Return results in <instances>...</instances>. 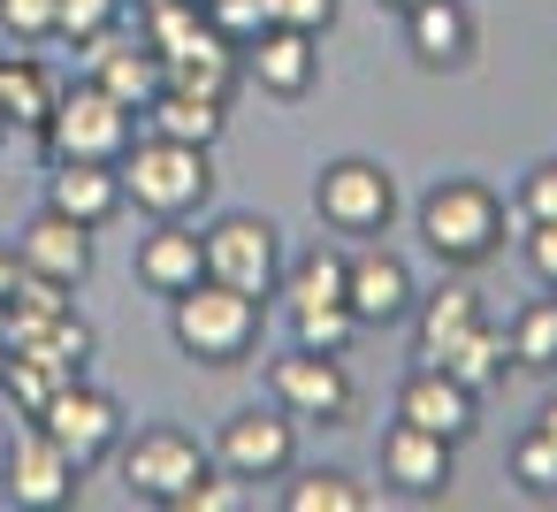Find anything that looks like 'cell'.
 <instances>
[{
	"label": "cell",
	"instance_id": "41",
	"mask_svg": "<svg viewBox=\"0 0 557 512\" xmlns=\"http://www.w3.org/2000/svg\"><path fill=\"white\" fill-rule=\"evenodd\" d=\"M0 375H9V344H0Z\"/></svg>",
	"mask_w": 557,
	"mask_h": 512
},
{
	"label": "cell",
	"instance_id": "3",
	"mask_svg": "<svg viewBox=\"0 0 557 512\" xmlns=\"http://www.w3.org/2000/svg\"><path fill=\"white\" fill-rule=\"evenodd\" d=\"M260 329H268V298H245L214 276H199L184 298H169V337L199 367H245L260 352Z\"/></svg>",
	"mask_w": 557,
	"mask_h": 512
},
{
	"label": "cell",
	"instance_id": "20",
	"mask_svg": "<svg viewBox=\"0 0 557 512\" xmlns=\"http://www.w3.org/2000/svg\"><path fill=\"white\" fill-rule=\"evenodd\" d=\"M85 77H92L100 93H115L123 108H138V115H146V100L161 93V54H153L146 39L108 32V39H92V47H85Z\"/></svg>",
	"mask_w": 557,
	"mask_h": 512
},
{
	"label": "cell",
	"instance_id": "12",
	"mask_svg": "<svg viewBox=\"0 0 557 512\" xmlns=\"http://www.w3.org/2000/svg\"><path fill=\"white\" fill-rule=\"evenodd\" d=\"M412 268H405V253H389L382 237H359L351 253H344V306L359 314V329H389V321H405L412 314Z\"/></svg>",
	"mask_w": 557,
	"mask_h": 512
},
{
	"label": "cell",
	"instance_id": "31",
	"mask_svg": "<svg viewBox=\"0 0 557 512\" xmlns=\"http://www.w3.org/2000/svg\"><path fill=\"white\" fill-rule=\"evenodd\" d=\"M511 481H519L527 497H542V504L557 497V443H549L542 428H527V436L511 443Z\"/></svg>",
	"mask_w": 557,
	"mask_h": 512
},
{
	"label": "cell",
	"instance_id": "7",
	"mask_svg": "<svg viewBox=\"0 0 557 512\" xmlns=\"http://www.w3.org/2000/svg\"><path fill=\"white\" fill-rule=\"evenodd\" d=\"M115 451H123V489H131V504H161V512H176V504H184V489L214 466V451H207L199 436L169 428V420H153V428L123 436Z\"/></svg>",
	"mask_w": 557,
	"mask_h": 512
},
{
	"label": "cell",
	"instance_id": "37",
	"mask_svg": "<svg viewBox=\"0 0 557 512\" xmlns=\"http://www.w3.org/2000/svg\"><path fill=\"white\" fill-rule=\"evenodd\" d=\"M519 253H527V276L542 291H557V222H527L519 230Z\"/></svg>",
	"mask_w": 557,
	"mask_h": 512
},
{
	"label": "cell",
	"instance_id": "2",
	"mask_svg": "<svg viewBox=\"0 0 557 512\" xmlns=\"http://www.w3.org/2000/svg\"><path fill=\"white\" fill-rule=\"evenodd\" d=\"M123 169V207L153 215V222H191L214 199V146H184V138H131Z\"/></svg>",
	"mask_w": 557,
	"mask_h": 512
},
{
	"label": "cell",
	"instance_id": "32",
	"mask_svg": "<svg viewBox=\"0 0 557 512\" xmlns=\"http://www.w3.org/2000/svg\"><path fill=\"white\" fill-rule=\"evenodd\" d=\"M527 222H557V161H534V169L519 176V192H511V237H519Z\"/></svg>",
	"mask_w": 557,
	"mask_h": 512
},
{
	"label": "cell",
	"instance_id": "36",
	"mask_svg": "<svg viewBox=\"0 0 557 512\" xmlns=\"http://www.w3.org/2000/svg\"><path fill=\"white\" fill-rule=\"evenodd\" d=\"M260 9H268V24H283V32H329L336 24V0H260Z\"/></svg>",
	"mask_w": 557,
	"mask_h": 512
},
{
	"label": "cell",
	"instance_id": "6",
	"mask_svg": "<svg viewBox=\"0 0 557 512\" xmlns=\"http://www.w3.org/2000/svg\"><path fill=\"white\" fill-rule=\"evenodd\" d=\"M268 398L290 420H321V428H344L359 413V382H351L344 352H313V344H290L268 359Z\"/></svg>",
	"mask_w": 557,
	"mask_h": 512
},
{
	"label": "cell",
	"instance_id": "11",
	"mask_svg": "<svg viewBox=\"0 0 557 512\" xmlns=\"http://www.w3.org/2000/svg\"><path fill=\"white\" fill-rule=\"evenodd\" d=\"M32 420H39V428H47V436L85 466V474L123 443V405H115L100 382H85V375H77V382H62V390L47 398V413H32Z\"/></svg>",
	"mask_w": 557,
	"mask_h": 512
},
{
	"label": "cell",
	"instance_id": "40",
	"mask_svg": "<svg viewBox=\"0 0 557 512\" xmlns=\"http://www.w3.org/2000/svg\"><path fill=\"white\" fill-rule=\"evenodd\" d=\"M374 9H389V16H405V9H412V0H374Z\"/></svg>",
	"mask_w": 557,
	"mask_h": 512
},
{
	"label": "cell",
	"instance_id": "19",
	"mask_svg": "<svg viewBox=\"0 0 557 512\" xmlns=\"http://www.w3.org/2000/svg\"><path fill=\"white\" fill-rule=\"evenodd\" d=\"M47 207L85 222V230H108L123 215V169L115 161H54L47 169Z\"/></svg>",
	"mask_w": 557,
	"mask_h": 512
},
{
	"label": "cell",
	"instance_id": "38",
	"mask_svg": "<svg viewBox=\"0 0 557 512\" xmlns=\"http://www.w3.org/2000/svg\"><path fill=\"white\" fill-rule=\"evenodd\" d=\"M16 276H24V260H16V245H9V237H0V298L16 291Z\"/></svg>",
	"mask_w": 557,
	"mask_h": 512
},
{
	"label": "cell",
	"instance_id": "23",
	"mask_svg": "<svg viewBox=\"0 0 557 512\" xmlns=\"http://www.w3.org/2000/svg\"><path fill=\"white\" fill-rule=\"evenodd\" d=\"M466 329H481V291L473 283H443L435 298H412V359L435 367Z\"/></svg>",
	"mask_w": 557,
	"mask_h": 512
},
{
	"label": "cell",
	"instance_id": "34",
	"mask_svg": "<svg viewBox=\"0 0 557 512\" xmlns=\"http://www.w3.org/2000/svg\"><path fill=\"white\" fill-rule=\"evenodd\" d=\"M199 9H207V24H214V32H222L237 54H245V47L268 32V9H260V0H199Z\"/></svg>",
	"mask_w": 557,
	"mask_h": 512
},
{
	"label": "cell",
	"instance_id": "30",
	"mask_svg": "<svg viewBox=\"0 0 557 512\" xmlns=\"http://www.w3.org/2000/svg\"><path fill=\"white\" fill-rule=\"evenodd\" d=\"M290 344L351 352V344H359V314H351V306H306V314H290Z\"/></svg>",
	"mask_w": 557,
	"mask_h": 512
},
{
	"label": "cell",
	"instance_id": "5",
	"mask_svg": "<svg viewBox=\"0 0 557 512\" xmlns=\"http://www.w3.org/2000/svg\"><path fill=\"white\" fill-rule=\"evenodd\" d=\"M77 489H85V466L39 420L9 428V443H0V504H16V512H62V504H77Z\"/></svg>",
	"mask_w": 557,
	"mask_h": 512
},
{
	"label": "cell",
	"instance_id": "21",
	"mask_svg": "<svg viewBox=\"0 0 557 512\" xmlns=\"http://www.w3.org/2000/svg\"><path fill=\"white\" fill-rule=\"evenodd\" d=\"M199 276H207V253L191 222H153V237H138V283L153 298H184Z\"/></svg>",
	"mask_w": 557,
	"mask_h": 512
},
{
	"label": "cell",
	"instance_id": "8",
	"mask_svg": "<svg viewBox=\"0 0 557 512\" xmlns=\"http://www.w3.org/2000/svg\"><path fill=\"white\" fill-rule=\"evenodd\" d=\"M313 215L336 230V237H389L397 222V176L367 154H344L313 176Z\"/></svg>",
	"mask_w": 557,
	"mask_h": 512
},
{
	"label": "cell",
	"instance_id": "4",
	"mask_svg": "<svg viewBox=\"0 0 557 512\" xmlns=\"http://www.w3.org/2000/svg\"><path fill=\"white\" fill-rule=\"evenodd\" d=\"M131 138H138V108H123V100L100 93L92 77L62 85V93H54V115L39 123L47 169H54V161H123Z\"/></svg>",
	"mask_w": 557,
	"mask_h": 512
},
{
	"label": "cell",
	"instance_id": "42",
	"mask_svg": "<svg viewBox=\"0 0 557 512\" xmlns=\"http://www.w3.org/2000/svg\"><path fill=\"white\" fill-rule=\"evenodd\" d=\"M549 298H557V291H549Z\"/></svg>",
	"mask_w": 557,
	"mask_h": 512
},
{
	"label": "cell",
	"instance_id": "15",
	"mask_svg": "<svg viewBox=\"0 0 557 512\" xmlns=\"http://www.w3.org/2000/svg\"><path fill=\"white\" fill-rule=\"evenodd\" d=\"M397 420H412V428H435V436L466 443V436L481 428V390H466L450 367H412V375H405V390H397Z\"/></svg>",
	"mask_w": 557,
	"mask_h": 512
},
{
	"label": "cell",
	"instance_id": "29",
	"mask_svg": "<svg viewBox=\"0 0 557 512\" xmlns=\"http://www.w3.org/2000/svg\"><path fill=\"white\" fill-rule=\"evenodd\" d=\"M108 32H123V0H62L54 9V39H70L77 54L92 39H108Z\"/></svg>",
	"mask_w": 557,
	"mask_h": 512
},
{
	"label": "cell",
	"instance_id": "27",
	"mask_svg": "<svg viewBox=\"0 0 557 512\" xmlns=\"http://www.w3.org/2000/svg\"><path fill=\"white\" fill-rule=\"evenodd\" d=\"M435 367H450L466 390H496V382H504V367H511V344H504V329H488V321H481V329H466Z\"/></svg>",
	"mask_w": 557,
	"mask_h": 512
},
{
	"label": "cell",
	"instance_id": "33",
	"mask_svg": "<svg viewBox=\"0 0 557 512\" xmlns=\"http://www.w3.org/2000/svg\"><path fill=\"white\" fill-rule=\"evenodd\" d=\"M54 9H62V0H0V32H9V47H54Z\"/></svg>",
	"mask_w": 557,
	"mask_h": 512
},
{
	"label": "cell",
	"instance_id": "26",
	"mask_svg": "<svg viewBox=\"0 0 557 512\" xmlns=\"http://www.w3.org/2000/svg\"><path fill=\"white\" fill-rule=\"evenodd\" d=\"M222 123H230V108H214V100H191V93H169V85L146 100V131H153V138L214 146V138H222Z\"/></svg>",
	"mask_w": 557,
	"mask_h": 512
},
{
	"label": "cell",
	"instance_id": "1",
	"mask_svg": "<svg viewBox=\"0 0 557 512\" xmlns=\"http://www.w3.org/2000/svg\"><path fill=\"white\" fill-rule=\"evenodd\" d=\"M412 230L443 268H481L511 237V199H496V184H481V176H443L420 192Z\"/></svg>",
	"mask_w": 557,
	"mask_h": 512
},
{
	"label": "cell",
	"instance_id": "13",
	"mask_svg": "<svg viewBox=\"0 0 557 512\" xmlns=\"http://www.w3.org/2000/svg\"><path fill=\"white\" fill-rule=\"evenodd\" d=\"M374 466H382V481H389L397 497H443V489H450V474H458V443H450V436H435V428L389 420V428H382Z\"/></svg>",
	"mask_w": 557,
	"mask_h": 512
},
{
	"label": "cell",
	"instance_id": "39",
	"mask_svg": "<svg viewBox=\"0 0 557 512\" xmlns=\"http://www.w3.org/2000/svg\"><path fill=\"white\" fill-rule=\"evenodd\" d=\"M534 428H542V436L557 443V398H542V413H534Z\"/></svg>",
	"mask_w": 557,
	"mask_h": 512
},
{
	"label": "cell",
	"instance_id": "22",
	"mask_svg": "<svg viewBox=\"0 0 557 512\" xmlns=\"http://www.w3.org/2000/svg\"><path fill=\"white\" fill-rule=\"evenodd\" d=\"M54 70L39 54H0V138H39V123L54 115Z\"/></svg>",
	"mask_w": 557,
	"mask_h": 512
},
{
	"label": "cell",
	"instance_id": "18",
	"mask_svg": "<svg viewBox=\"0 0 557 512\" xmlns=\"http://www.w3.org/2000/svg\"><path fill=\"white\" fill-rule=\"evenodd\" d=\"M161 85H169V93H191V100H214V108H230V100L245 93V54H237L222 32H199L191 47L161 54Z\"/></svg>",
	"mask_w": 557,
	"mask_h": 512
},
{
	"label": "cell",
	"instance_id": "10",
	"mask_svg": "<svg viewBox=\"0 0 557 512\" xmlns=\"http://www.w3.org/2000/svg\"><path fill=\"white\" fill-rule=\"evenodd\" d=\"M214 466H230L237 481H283L298 466V420L268 398V405H237L214 436Z\"/></svg>",
	"mask_w": 557,
	"mask_h": 512
},
{
	"label": "cell",
	"instance_id": "16",
	"mask_svg": "<svg viewBox=\"0 0 557 512\" xmlns=\"http://www.w3.org/2000/svg\"><path fill=\"white\" fill-rule=\"evenodd\" d=\"M245 77H252L268 100H306V93L321 85V39H313V32L268 24V32L245 47Z\"/></svg>",
	"mask_w": 557,
	"mask_h": 512
},
{
	"label": "cell",
	"instance_id": "35",
	"mask_svg": "<svg viewBox=\"0 0 557 512\" xmlns=\"http://www.w3.org/2000/svg\"><path fill=\"white\" fill-rule=\"evenodd\" d=\"M176 512H245V481L230 474V466H207L191 489H184V504Z\"/></svg>",
	"mask_w": 557,
	"mask_h": 512
},
{
	"label": "cell",
	"instance_id": "24",
	"mask_svg": "<svg viewBox=\"0 0 557 512\" xmlns=\"http://www.w3.org/2000/svg\"><path fill=\"white\" fill-rule=\"evenodd\" d=\"M275 298H283V314H306V306H344V245H306L298 260H283Z\"/></svg>",
	"mask_w": 557,
	"mask_h": 512
},
{
	"label": "cell",
	"instance_id": "17",
	"mask_svg": "<svg viewBox=\"0 0 557 512\" xmlns=\"http://www.w3.org/2000/svg\"><path fill=\"white\" fill-rule=\"evenodd\" d=\"M92 237H100V230H85V222L39 207V215L16 230V260H24L32 276H47V283H70V291H77V283L92 276Z\"/></svg>",
	"mask_w": 557,
	"mask_h": 512
},
{
	"label": "cell",
	"instance_id": "9",
	"mask_svg": "<svg viewBox=\"0 0 557 512\" xmlns=\"http://www.w3.org/2000/svg\"><path fill=\"white\" fill-rule=\"evenodd\" d=\"M199 253H207V276L245 298H275L283 283V230L268 215H214L199 230Z\"/></svg>",
	"mask_w": 557,
	"mask_h": 512
},
{
	"label": "cell",
	"instance_id": "28",
	"mask_svg": "<svg viewBox=\"0 0 557 512\" xmlns=\"http://www.w3.org/2000/svg\"><path fill=\"white\" fill-rule=\"evenodd\" d=\"M504 344H511V367L549 375V367H557V298L519 306V314H511V329H504Z\"/></svg>",
	"mask_w": 557,
	"mask_h": 512
},
{
	"label": "cell",
	"instance_id": "25",
	"mask_svg": "<svg viewBox=\"0 0 557 512\" xmlns=\"http://www.w3.org/2000/svg\"><path fill=\"white\" fill-rule=\"evenodd\" d=\"M283 512H374V489L344 466H290L283 474Z\"/></svg>",
	"mask_w": 557,
	"mask_h": 512
},
{
	"label": "cell",
	"instance_id": "14",
	"mask_svg": "<svg viewBox=\"0 0 557 512\" xmlns=\"http://www.w3.org/2000/svg\"><path fill=\"white\" fill-rule=\"evenodd\" d=\"M405 54L420 62V70H466L473 54H481V24H473V9L466 0H412L405 9Z\"/></svg>",
	"mask_w": 557,
	"mask_h": 512
}]
</instances>
